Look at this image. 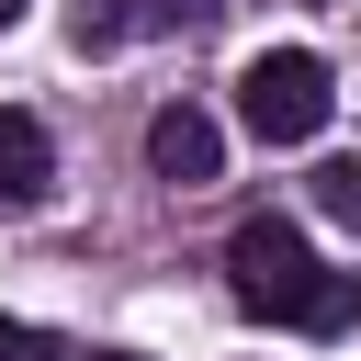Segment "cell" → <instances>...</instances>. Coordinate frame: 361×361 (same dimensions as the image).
<instances>
[{"label": "cell", "mask_w": 361, "mask_h": 361, "mask_svg": "<svg viewBox=\"0 0 361 361\" xmlns=\"http://www.w3.org/2000/svg\"><path fill=\"white\" fill-rule=\"evenodd\" d=\"M327 113H338V79L316 45H259L237 68V124L259 147H305V135H327Z\"/></svg>", "instance_id": "1"}, {"label": "cell", "mask_w": 361, "mask_h": 361, "mask_svg": "<svg viewBox=\"0 0 361 361\" xmlns=\"http://www.w3.org/2000/svg\"><path fill=\"white\" fill-rule=\"evenodd\" d=\"M316 282H327V259L305 248V226H282V214H248V226L226 237V293H237L248 316H271V327H305Z\"/></svg>", "instance_id": "2"}, {"label": "cell", "mask_w": 361, "mask_h": 361, "mask_svg": "<svg viewBox=\"0 0 361 361\" xmlns=\"http://www.w3.org/2000/svg\"><path fill=\"white\" fill-rule=\"evenodd\" d=\"M147 169H158V180H180V192H192V180H214V169H226V135H214V113L169 102V113L147 124Z\"/></svg>", "instance_id": "3"}, {"label": "cell", "mask_w": 361, "mask_h": 361, "mask_svg": "<svg viewBox=\"0 0 361 361\" xmlns=\"http://www.w3.org/2000/svg\"><path fill=\"white\" fill-rule=\"evenodd\" d=\"M56 192V147L23 102H0V203H45Z\"/></svg>", "instance_id": "4"}, {"label": "cell", "mask_w": 361, "mask_h": 361, "mask_svg": "<svg viewBox=\"0 0 361 361\" xmlns=\"http://www.w3.org/2000/svg\"><path fill=\"white\" fill-rule=\"evenodd\" d=\"M338 327H361V271H327L305 305V338H338Z\"/></svg>", "instance_id": "5"}, {"label": "cell", "mask_w": 361, "mask_h": 361, "mask_svg": "<svg viewBox=\"0 0 361 361\" xmlns=\"http://www.w3.org/2000/svg\"><path fill=\"white\" fill-rule=\"evenodd\" d=\"M316 203H327V214L361 237V158H327V169H316Z\"/></svg>", "instance_id": "6"}, {"label": "cell", "mask_w": 361, "mask_h": 361, "mask_svg": "<svg viewBox=\"0 0 361 361\" xmlns=\"http://www.w3.org/2000/svg\"><path fill=\"white\" fill-rule=\"evenodd\" d=\"M113 34H124V11H113V0H79V11H68V45H79V56H102Z\"/></svg>", "instance_id": "7"}, {"label": "cell", "mask_w": 361, "mask_h": 361, "mask_svg": "<svg viewBox=\"0 0 361 361\" xmlns=\"http://www.w3.org/2000/svg\"><path fill=\"white\" fill-rule=\"evenodd\" d=\"M0 361H56V338H45V327H23V316H0Z\"/></svg>", "instance_id": "8"}, {"label": "cell", "mask_w": 361, "mask_h": 361, "mask_svg": "<svg viewBox=\"0 0 361 361\" xmlns=\"http://www.w3.org/2000/svg\"><path fill=\"white\" fill-rule=\"evenodd\" d=\"M23 11H34V0H0V34H11V23H23Z\"/></svg>", "instance_id": "9"}, {"label": "cell", "mask_w": 361, "mask_h": 361, "mask_svg": "<svg viewBox=\"0 0 361 361\" xmlns=\"http://www.w3.org/2000/svg\"><path fill=\"white\" fill-rule=\"evenodd\" d=\"M102 361H135V350H102Z\"/></svg>", "instance_id": "10"}]
</instances>
